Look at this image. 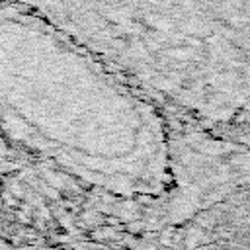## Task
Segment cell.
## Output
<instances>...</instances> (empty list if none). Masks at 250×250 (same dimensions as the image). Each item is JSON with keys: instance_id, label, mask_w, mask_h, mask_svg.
<instances>
[{"instance_id": "6da1fadb", "label": "cell", "mask_w": 250, "mask_h": 250, "mask_svg": "<svg viewBox=\"0 0 250 250\" xmlns=\"http://www.w3.org/2000/svg\"><path fill=\"white\" fill-rule=\"evenodd\" d=\"M0 135L78 184L160 195L172 141L160 104L49 21L0 2Z\"/></svg>"}, {"instance_id": "7a4b0ae2", "label": "cell", "mask_w": 250, "mask_h": 250, "mask_svg": "<svg viewBox=\"0 0 250 250\" xmlns=\"http://www.w3.org/2000/svg\"><path fill=\"white\" fill-rule=\"evenodd\" d=\"M14 150L8 146V143L2 139V135H0V188H2V184L6 182V178L10 176V172H12V166H14Z\"/></svg>"}]
</instances>
